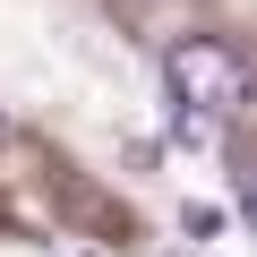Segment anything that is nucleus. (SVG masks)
<instances>
[{"label":"nucleus","mask_w":257,"mask_h":257,"mask_svg":"<svg viewBox=\"0 0 257 257\" xmlns=\"http://www.w3.org/2000/svg\"><path fill=\"white\" fill-rule=\"evenodd\" d=\"M163 86H172V103H180L189 120H231V111L248 103V60H240L223 35H180V43L163 52Z\"/></svg>","instance_id":"f257e3e1"}]
</instances>
